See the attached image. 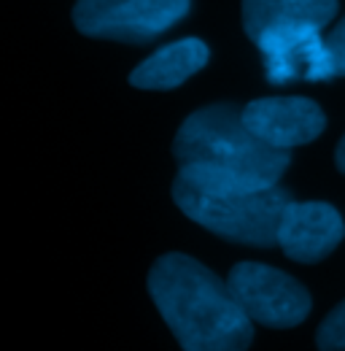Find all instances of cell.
I'll return each mask as SVG.
<instances>
[{
	"instance_id": "8992f818",
	"label": "cell",
	"mask_w": 345,
	"mask_h": 351,
	"mask_svg": "<svg viewBox=\"0 0 345 351\" xmlns=\"http://www.w3.org/2000/svg\"><path fill=\"white\" fill-rule=\"evenodd\" d=\"M254 44L261 51L264 76L275 87L294 82H329L337 76L329 44L316 25H278L261 33Z\"/></svg>"
},
{
	"instance_id": "30bf717a",
	"label": "cell",
	"mask_w": 345,
	"mask_h": 351,
	"mask_svg": "<svg viewBox=\"0 0 345 351\" xmlns=\"http://www.w3.org/2000/svg\"><path fill=\"white\" fill-rule=\"evenodd\" d=\"M337 14V0H243V27L251 41L278 25L327 27Z\"/></svg>"
},
{
	"instance_id": "5b68a950",
	"label": "cell",
	"mask_w": 345,
	"mask_h": 351,
	"mask_svg": "<svg viewBox=\"0 0 345 351\" xmlns=\"http://www.w3.org/2000/svg\"><path fill=\"white\" fill-rule=\"evenodd\" d=\"M227 284L248 319L261 327L289 330L310 313V295L289 273L261 263H240L227 276Z\"/></svg>"
},
{
	"instance_id": "7c38bea8",
	"label": "cell",
	"mask_w": 345,
	"mask_h": 351,
	"mask_svg": "<svg viewBox=\"0 0 345 351\" xmlns=\"http://www.w3.org/2000/svg\"><path fill=\"white\" fill-rule=\"evenodd\" d=\"M327 44H329V51H332L337 76H345V19H340L335 25V30L327 36Z\"/></svg>"
},
{
	"instance_id": "3957f363",
	"label": "cell",
	"mask_w": 345,
	"mask_h": 351,
	"mask_svg": "<svg viewBox=\"0 0 345 351\" xmlns=\"http://www.w3.org/2000/svg\"><path fill=\"white\" fill-rule=\"evenodd\" d=\"M172 200L189 219L218 238L270 249L278 246V224L292 195L281 186L246 189L194 171H178Z\"/></svg>"
},
{
	"instance_id": "4fadbf2b",
	"label": "cell",
	"mask_w": 345,
	"mask_h": 351,
	"mask_svg": "<svg viewBox=\"0 0 345 351\" xmlns=\"http://www.w3.org/2000/svg\"><path fill=\"white\" fill-rule=\"evenodd\" d=\"M335 160H337V168H340V173H345V135H343V141L337 143V152H335Z\"/></svg>"
},
{
	"instance_id": "7a4b0ae2",
	"label": "cell",
	"mask_w": 345,
	"mask_h": 351,
	"mask_svg": "<svg viewBox=\"0 0 345 351\" xmlns=\"http://www.w3.org/2000/svg\"><path fill=\"white\" fill-rule=\"evenodd\" d=\"M178 171L211 176L246 189L278 186L292 157L259 141L243 122V108L232 103L205 106L183 119L172 141Z\"/></svg>"
},
{
	"instance_id": "6da1fadb",
	"label": "cell",
	"mask_w": 345,
	"mask_h": 351,
	"mask_svg": "<svg viewBox=\"0 0 345 351\" xmlns=\"http://www.w3.org/2000/svg\"><path fill=\"white\" fill-rule=\"evenodd\" d=\"M149 295L183 351H248L254 341V322L229 284L186 254L151 265Z\"/></svg>"
},
{
	"instance_id": "9c48e42d",
	"label": "cell",
	"mask_w": 345,
	"mask_h": 351,
	"mask_svg": "<svg viewBox=\"0 0 345 351\" xmlns=\"http://www.w3.org/2000/svg\"><path fill=\"white\" fill-rule=\"evenodd\" d=\"M208 57L211 51L200 38H181L146 57L129 73V84L138 89H175L197 71H203L208 65Z\"/></svg>"
},
{
	"instance_id": "52a82bcc",
	"label": "cell",
	"mask_w": 345,
	"mask_h": 351,
	"mask_svg": "<svg viewBox=\"0 0 345 351\" xmlns=\"http://www.w3.org/2000/svg\"><path fill=\"white\" fill-rule=\"evenodd\" d=\"M246 128L272 149L289 152L294 146H305L316 141L327 117L321 106L310 97H259L243 106Z\"/></svg>"
},
{
	"instance_id": "ba28073f",
	"label": "cell",
	"mask_w": 345,
	"mask_h": 351,
	"mask_svg": "<svg viewBox=\"0 0 345 351\" xmlns=\"http://www.w3.org/2000/svg\"><path fill=\"white\" fill-rule=\"evenodd\" d=\"M345 235L340 211L329 203L292 200L278 224V246L294 263H321L329 257Z\"/></svg>"
},
{
	"instance_id": "8fae6325",
	"label": "cell",
	"mask_w": 345,
	"mask_h": 351,
	"mask_svg": "<svg viewBox=\"0 0 345 351\" xmlns=\"http://www.w3.org/2000/svg\"><path fill=\"white\" fill-rule=\"evenodd\" d=\"M316 346L321 351H345V300L318 324Z\"/></svg>"
},
{
	"instance_id": "277c9868",
	"label": "cell",
	"mask_w": 345,
	"mask_h": 351,
	"mask_svg": "<svg viewBox=\"0 0 345 351\" xmlns=\"http://www.w3.org/2000/svg\"><path fill=\"white\" fill-rule=\"evenodd\" d=\"M192 0H79L73 22L89 38L146 44L189 14Z\"/></svg>"
}]
</instances>
